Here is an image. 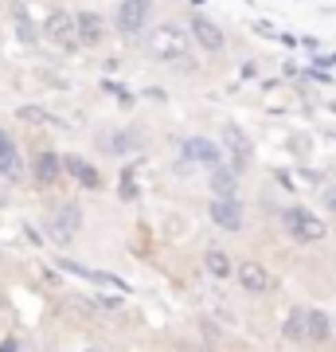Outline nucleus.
<instances>
[{
	"label": "nucleus",
	"instance_id": "obj_1",
	"mask_svg": "<svg viewBox=\"0 0 336 352\" xmlns=\"http://www.w3.org/2000/svg\"><path fill=\"white\" fill-rule=\"evenodd\" d=\"M153 59H161V63H172V67H192V43H188V32L180 24H161L153 28Z\"/></svg>",
	"mask_w": 336,
	"mask_h": 352
},
{
	"label": "nucleus",
	"instance_id": "obj_2",
	"mask_svg": "<svg viewBox=\"0 0 336 352\" xmlns=\"http://www.w3.org/2000/svg\"><path fill=\"white\" fill-rule=\"evenodd\" d=\"M282 227H286L298 243H321L324 231H328L324 219L321 215H313L309 208H286V212H282Z\"/></svg>",
	"mask_w": 336,
	"mask_h": 352
},
{
	"label": "nucleus",
	"instance_id": "obj_3",
	"mask_svg": "<svg viewBox=\"0 0 336 352\" xmlns=\"http://www.w3.org/2000/svg\"><path fill=\"white\" fill-rule=\"evenodd\" d=\"M78 231H82V208H78V204H63L59 212L47 215V235L59 243V247H67Z\"/></svg>",
	"mask_w": 336,
	"mask_h": 352
},
{
	"label": "nucleus",
	"instance_id": "obj_4",
	"mask_svg": "<svg viewBox=\"0 0 336 352\" xmlns=\"http://www.w3.org/2000/svg\"><path fill=\"white\" fill-rule=\"evenodd\" d=\"M149 20H153V8L145 0H125V4H117V32L125 39H137L149 28Z\"/></svg>",
	"mask_w": 336,
	"mask_h": 352
},
{
	"label": "nucleus",
	"instance_id": "obj_5",
	"mask_svg": "<svg viewBox=\"0 0 336 352\" xmlns=\"http://www.w3.org/2000/svg\"><path fill=\"white\" fill-rule=\"evenodd\" d=\"M180 153H184V161L203 164V168H212V173L215 168H223V149H219L212 138H184Z\"/></svg>",
	"mask_w": 336,
	"mask_h": 352
},
{
	"label": "nucleus",
	"instance_id": "obj_6",
	"mask_svg": "<svg viewBox=\"0 0 336 352\" xmlns=\"http://www.w3.org/2000/svg\"><path fill=\"white\" fill-rule=\"evenodd\" d=\"M43 36H47L51 43H59V47H67V51H75V47H78L75 16L67 12V8H55V12L47 16V24H43Z\"/></svg>",
	"mask_w": 336,
	"mask_h": 352
},
{
	"label": "nucleus",
	"instance_id": "obj_7",
	"mask_svg": "<svg viewBox=\"0 0 336 352\" xmlns=\"http://www.w3.org/2000/svg\"><path fill=\"white\" fill-rule=\"evenodd\" d=\"M235 278H238V286L247 289V294H270V289L278 286L274 274H270L262 263H250V258L235 266Z\"/></svg>",
	"mask_w": 336,
	"mask_h": 352
},
{
	"label": "nucleus",
	"instance_id": "obj_8",
	"mask_svg": "<svg viewBox=\"0 0 336 352\" xmlns=\"http://www.w3.org/2000/svg\"><path fill=\"white\" fill-rule=\"evenodd\" d=\"M188 32L196 36V43L203 51H223V28L215 24V20H208L203 12H192V20H188Z\"/></svg>",
	"mask_w": 336,
	"mask_h": 352
},
{
	"label": "nucleus",
	"instance_id": "obj_9",
	"mask_svg": "<svg viewBox=\"0 0 336 352\" xmlns=\"http://www.w3.org/2000/svg\"><path fill=\"white\" fill-rule=\"evenodd\" d=\"M59 173H63V161H59V153H36V161H32V180H36L39 188H55L59 184Z\"/></svg>",
	"mask_w": 336,
	"mask_h": 352
},
{
	"label": "nucleus",
	"instance_id": "obj_10",
	"mask_svg": "<svg viewBox=\"0 0 336 352\" xmlns=\"http://www.w3.org/2000/svg\"><path fill=\"white\" fill-rule=\"evenodd\" d=\"M0 176H4V180H20V176H24L20 149H16V141L8 138V129L4 126H0Z\"/></svg>",
	"mask_w": 336,
	"mask_h": 352
},
{
	"label": "nucleus",
	"instance_id": "obj_11",
	"mask_svg": "<svg viewBox=\"0 0 336 352\" xmlns=\"http://www.w3.org/2000/svg\"><path fill=\"white\" fill-rule=\"evenodd\" d=\"M212 223L223 231H243V204L238 200H212Z\"/></svg>",
	"mask_w": 336,
	"mask_h": 352
},
{
	"label": "nucleus",
	"instance_id": "obj_12",
	"mask_svg": "<svg viewBox=\"0 0 336 352\" xmlns=\"http://www.w3.org/2000/svg\"><path fill=\"white\" fill-rule=\"evenodd\" d=\"M223 149L235 157V168H243V164L250 161V138L235 126V122H227L223 126Z\"/></svg>",
	"mask_w": 336,
	"mask_h": 352
},
{
	"label": "nucleus",
	"instance_id": "obj_13",
	"mask_svg": "<svg viewBox=\"0 0 336 352\" xmlns=\"http://www.w3.org/2000/svg\"><path fill=\"white\" fill-rule=\"evenodd\" d=\"M63 173H67V176H75V180L82 184V188H98V184H102L98 168H94L90 161H82V157H75V153H71V157H63Z\"/></svg>",
	"mask_w": 336,
	"mask_h": 352
},
{
	"label": "nucleus",
	"instance_id": "obj_14",
	"mask_svg": "<svg viewBox=\"0 0 336 352\" xmlns=\"http://www.w3.org/2000/svg\"><path fill=\"white\" fill-rule=\"evenodd\" d=\"M75 32H78V43H87V47H94V43H102V16L98 12H78L75 16Z\"/></svg>",
	"mask_w": 336,
	"mask_h": 352
},
{
	"label": "nucleus",
	"instance_id": "obj_15",
	"mask_svg": "<svg viewBox=\"0 0 336 352\" xmlns=\"http://www.w3.org/2000/svg\"><path fill=\"white\" fill-rule=\"evenodd\" d=\"M212 196L215 200H235L238 196V173L235 168H215L212 173Z\"/></svg>",
	"mask_w": 336,
	"mask_h": 352
},
{
	"label": "nucleus",
	"instance_id": "obj_16",
	"mask_svg": "<svg viewBox=\"0 0 336 352\" xmlns=\"http://www.w3.org/2000/svg\"><path fill=\"white\" fill-rule=\"evenodd\" d=\"M305 329H309V344H321L333 333V325H328V317L321 309H305Z\"/></svg>",
	"mask_w": 336,
	"mask_h": 352
},
{
	"label": "nucleus",
	"instance_id": "obj_17",
	"mask_svg": "<svg viewBox=\"0 0 336 352\" xmlns=\"http://www.w3.org/2000/svg\"><path fill=\"white\" fill-rule=\"evenodd\" d=\"M282 333H286V340H293V344H309V329H305V309H293V314L286 317Z\"/></svg>",
	"mask_w": 336,
	"mask_h": 352
},
{
	"label": "nucleus",
	"instance_id": "obj_18",
	"mask_svg": "<svg viewBox=\"0 0 336 352\" xmlns=\"http://www.w3.org/2000/svg\"><path fill=\"white\" fill-rule=\"evenodd\" d=\"M203 266H208V274L212 278H231L235 274V266H231V258H227L219 247H212V251L203 254Z\"/></svg>",
	"mask_w": 336,
	"mask_h": 352
},
{
	"label": "nucleus",
	"instance_id": "obj_19",
	"mask_svg": "<svg viewBox=\"0 0 336 352\" xmlns=\"http://www.w3.org/2000/svg\"><path fill=\"white\" fill-rule=\"evenodd\" d=\"M12 16L20 20V39H24V43H32V39H36V24H32V16H27L24 8H20V4L12 8Z\"/></svg>",
	"mask_w": 336,
	"mask_h": 352
},
{
	"label": "nucleus",
	"instance_id": "obj_20",
	"mask_svg": "<svg viewBox=\"0 0 336 352\" xmlns=\"http://www.w3.org/2000/svg\"><path fill=\"white\" fill-rule=\"evenodd\" d=\"M321 204H324V212H333V215H336V184L321 192Z\"/></svg>",
	"mask_w": 336,
	"mask_h": 352
},
{
	"label": "nucleus",
	"instance_id": "obj_21",
	"mask_svg": "<svg viewBox=\"0 0 336 352\" xmlns=\"http://www.w3.org/2000/svg\"><path fill=\"white\" fill-rule=\"evenodd\" d=\"M90 352H98V349H90Z\"/></svg>",
	"mask_w": 336,
	"mask_h": 352
}]
</instances>
